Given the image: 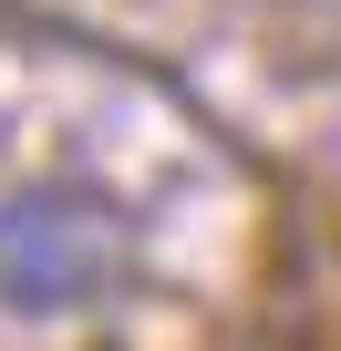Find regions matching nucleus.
Listing matches in <instances>:
<instances>
[{
    "label": "nucleus",
    "mask_w": 341,
    "mask_h": 351,
    "mask_svg": "<svg viewBox=\"0 0 341 351\" xmlns=\"http://www.w3.org/2000/svg\"><path fill=\"white\" fill-rule=\"evenodd\" d=\"M114 269H124V217L104 186L42 176V186L0 197V310H21V320L83 310L114 289Z\"/></svg>",
    "instance_id": "obj_1"
}]
</instances>
